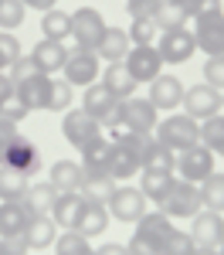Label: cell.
<instances>
[{"label": "cell", "mask_w": 224, "mask_h": 255, "mask_svg": "<svg viewBox=\"0 0 224 255\" xmlns=\"http://www.w3.org/2000/svg\"><path fill=\"white\" fill-rule=\"evenodd\" d=\"M173 232V221L163 215V211H146V215L136 221V235L129 238V245H126V252L129 255H160L163 245H166V238Z\"/></svg>", "instance_id": "6da1fadb"}, {"label": "cell", "mask_w": 224, "mask_h": 255, "mask_svg": "<svg viewBox=\"0 0 224 255\" xmlns=\"http://www.w3.org/2000/svg\"><path fill=\"white\" fill-rule=\"evenodd\" d=\"M156 139H160L166 150L183 153V150H190V146L201 143V123L190 119L187 113H173V116L156 123Z\"/></svg>", "instance_id": "7a4b0ae2"}, {"label": "cell", "mask_w": 224, "mask_h": 255, "mask_svg": "<svg viewBox=\"0 0 224 255\" xmlns=\"http://www.w3.org/2000/svg\"><path fill=\"white\" fill-rule=\"evenodd\" d=\"M194 20V41L204 55H224V10L221 7H211V10H201Z\"/></svg>", "instance_id": "3957f363"}, {"label": "cell", "mask_w": 224, "mask_h": 255, "mask_svg": "<svg viewBox=\"0 0 224 255\" xmlns=\"http://www.w3.org/2000/svg\"><path fill=\"white\" fill-rule=\"evenodd\" d=\"M201 191H197V184H190V180H173L170 184V191L163 194L160 201V211L166 218H194L197 211H201Z\"/></svg>", "instance_id": "277c9868"}, {"label": "cell", "mask_w": 224, "mask_h": 255, "mask_svg": "<svg viewBox=\"0 0 224 255\" xmlns=\"http://www.w3.org/2000/svg\"><path fill=\"white\" fill-rule=\"evenodd\" d=\"M105 208H109V218H116V221H122V225H126V221L136 225V221L146 215V194L126 180V184H116V191L109 194Z\"/></svg>", "instance_id": "5b68a950"}, {"label": "cell", "mask_w": 224, "mask_h": 255, "mask_svg": "<svg viewBox=\"0 0 224 255\" xmlns=\"http://www.w3.org/2000/svg\"><path fill=\"white\" fill-rule=\"evenodd\" d=\"M105 17H102L95 7H78L75 14H72V41H75V48L81 51H95L99 48L102 34H105Z\"/></svg>", "instance_id": "8992f818"}, {"label": "cell", "mask_w": 224, "mask_h": 255, "mask_svg": "<svg viewBox=\"0 0 224 255\" xmlns=\"http://www.w3.org/2000/svg\"><path fill=\"white\" fill-rule=\"evenodd\" d=\"M160 123V109L149 102V99H122V123L119 133H153Z\"/></svg>", "instance_id": "52a82bcc"}, {"label": "cell", "mask_w": 224, "mask_h": 255, "mask_svg": "<svg viewBox=\"0 0 224 255\" xmlns=\"http://www.w3.org/2000/svg\"><path fill=\"white\" fill-rule=\"evenodd\" d=\"M122 65H126V72L136 79V85H140V82H153L160 75L163 55L156 51V44H133V48L126 51Z\"/></svg>", "instance_id": "ba28073f"}, {"label": "cell", "mask_w": 224, "mask_h": 255, "mask_svg": "<svg viewBox=\"0 0 224 255\" xmlns=\"http://www.w3.org/2000/svg\"><path fill=\"white\" fill-rule=\"evenodd\" d=\"M183 113L190 119H197V123H204V119H211V116H218L224 109V99L218 89H211L207 82L204 85H194V89H183Z\"/></svg>", "instance_id": "9c48e42d"}, {"label": "cell", "mask_w": 224, "mask_h": 255, "mask_svg": "<svg viewBox=\"0 0 224 255\" xmlns=\"http://www.w3.org/2000/svg\"><path fill=\"white\" fill-rule=\"evenodd\" d=\"M173 174H180V180L201 184L207 174H214V153H211L204 143H197V146L177 153V160H173Z\"/></svg>", "instance_id": "30bf717a"}, {"label": "cell", "mask_w": 224, "mask_h": 255, "mask_svg": "<svg viewBox=\"0 0 224 255\" xmlns=\"http://www.w3.org/2000/svg\"><path fill=\"white\" fill-rule=\"evenodd\" d=\"M41 163H44L41 146L31 136H20L17 133L14 143H10V150H7V157H3V167H10V170H17V174H24V177H34L41 170Z\"/></svg>", "instance_id": "8fae6325"}, {"label": "cell", "mask_w": 224, "mask_h": 255, "mask_svg": "<svg viewBox=\"0 0 224 255\" xmlns=\"http://www.w3.org/2000/svg\"><path fill=\"white\" fill-rule=\"evenodd\" d=\"M102 133L99 119L88 116L85 109H65V119H61V136L68 139L75 150H81L85 143H92V139Z\"/></svg>", "instance_id": "7c38bea8"}, {"label": "cell", "mask_w": 224, "mask_h": 255, "mask_svg": "<svg viewBox=\"0 0 224 255\" xmlns=\"http://www.w3.org/2000/svg\"><path fill=\"white\" fill-rule=\"evenodd\" d=\"M190 238H194V245H201V249H218V245L224 242V218H221V211L201 208L197 215L190 218Z\"/></svg>", "instance_id": "4fadbf2b"}, {"label": "cell", "mask_w": 224, "mask_h": 255, "mask_svg": "<svg viewBox=\"0 0 224 255\" xmlns=\"http://www.w3.org/2000/svg\"><path fill=\"white\" fill-rule=\"evenodd\" d=\"M156 51L163 55V61H170V65H183V61H190V55L197 51V41H194V34H190V27L163 31Z\"/></svg>", "instance_id": "5bb4252c"}, {"label": "cell", "mask_w": 224, "mask_h": 255, "mask_svg": "<svg viewBox=\"0 0 224 255\" xmlns=\"http://www.w3.org/2000/svg\"><path fill=\"white\" fill-rule=\"evenodd\" d=\"M65 82L75 89V85H92V82L99 79V55L95 51H81V48H75V55H68V61H65Z\"/></svg>", "instance_id": "9a60e30c"}, {"label": "cell", "mask_w": 224, "mask_h": 255, "mask_svg": "<svg viewBox=\"0 0 224 255\" xmlns=\"http://www.w3.org/2000/svg\"><path fill=\"white\" fill-rule=\"evenodd\" d=\"M180 99H183V82L177 75H156L149 82V102L156 109H180Z\"/></svg>", "instance_id": "2e32d148"}, {"label": "cell", "mask_w": 224, "mask_h": 255, "mask_svg": "<svg viewBox=\"0 0 224 255\" xmlns=\"http://www.w3.org/2000/svg\"><path fill=\"white\" fill-rule=\"evenodd\" d=\"M31 58H34V65H38L44 75H55V72L65 68V61H68V48H65V41L41 38L34 44V51H31Z\"/></svg>", "instance_id": "e0dca14e"}, {"label": "cell", "mask_w": 224, "mask_h": 255, "mask_svg": "<svg viewBox=\"0 0 224 255\" xmlns=\"http://www.w3.org/2000/svg\"><path fill=\"white\" fill-rule=\"evenodd\" d=\"M31 221V211L24 201H0V238H24V228Z\"/></svg>", "instance_id": "ac0fdd59"}, {"label": "cell", "mask_w": 224, "mask_h": 255, "mask_svg": "<svg viewBox=\"0 0 224 255\" xmlns=\"http://www.w3.org/2000/svg\"><path fill=\"white\" fill-rule=\"evenodd\" d=\"M48 92H51V75H34L27 82H17L14 85V96L31 109H48Z\"/></svg>", "instance_id": "d6986e66"}, {"label": "cell", "mask_w": 224, "mask_h": 255, "mask_svg": "<svg viewBox=\"0 0 224 255\" xmlns=\"http://www.w3.org/2000/svg\"><path fill=\"white\" fill-rule=\"evenodd\" d=\"M109 153H112V139H105L99 133L92 143L81 146V170L85 174H109Z\"/></svg>", "instance_id": "ffe728a7"}, {"label": "cell", "mask_w": 224, "mask_h": 255, "mask_svg": "<svg viewBox=\"0 0 224 255\" xmlns=\"http://www.w3.org/2000/svg\"><path fill=\"white\" fill-rule=\"evenodd\" d=\"M55 238H58V225H55V218H51V215H31L27 228H24V242H27V249H48V245H55Z\"/></svg>", "instance_id": "44dd1931"}, {"label": "cell", "mask_w": 224, "mask_h": 255, "mask_svg": "<svg viewBox=\"0 0 224 255\" xmlns=\"http://www.w3.org/2000/svg\"><path fill=\"white\" fill-rule=\"evenodd\" d=\"M105 228H109V208L105 204H95V201H85L78 221H75V232L85 235V238H99Z\"/></svg>", "instance_id": "7402d4cb"}, {"label": "cell", "mask_w": 224, "mask_h": 255, "mask_svg": "<svg viewBox=\"0 0 224 255\" xmlns=\"http://www.w3.org/2000/svg\"><path fill=\"white\" fill-rule=\"evenodd\" d=\"M81 208H85V197H81L78 191H61V194L55 197L51 218H55V225H58V228H75Z\"/></svg>", "instance_id": "603a6c76"}, {"label": "cell", "mask_w": 224, "mask_h": 255, "mask_svg": "<svg viewBox=\"0 0 224 255\" xmlns=\"http://www.w3.org/2000/svg\"><path fill=\"white\" fill-rule=\"evenodd\" d=\"M119 99L112 96L102 82H92V85H85V96H81V109L88 113V116H95L99 119V126H102V119H105V113L116 106Z\"/></svg>", "instance_id": "cb8c5ba5"}, {"label": "cell", "mask_w": 224, "mask_h": 255, "mask_svg": "<svg viewBox=\"0 0 224 255\" xmlns=\"http://www.w3.org/2000/svg\"><path fill=\"white\" fill-rule=\"evenodd\" d=\"M55 197H58V191H55V184L48 180V184H27V191H24V208L31 211V215H51V208H55Z\"/></svg>", "instance_id": "d4e9b609"}, {"label": "cell", "mask_w": 224, "mask_h": 255, "mask_svg": "<svg viewBox=\"0 0 224 255\" xmlns=\"http://www.w3.org/2000/svg\"><path fill=\"white\" fill-rule=\"evenodd\" d=\"M129 48H133V41H129V34H126L122 27H105L99 48H95V55L105 58V61H122Z\"/></svg>", "instance_id": "484cf974"}, {"label": "cell", "mask_w": 224, "mask_h": 255, "mask_svg": "<svg viewBox=\"0 0 224 255\" xmlns=\"http://www.w3.org/2000/svg\"><path fill=\"white\" fill-rule=\"evenodd\" d=\"M102 85H105L116 99H129L133 92H136V79L126 72L122 61H109V68H105V75H102Z\"/></svg>", "instance_id": "4316f807"}, {"label": "cell", "mask_w": 224, "mask_h": 255, "mask_svg": "<svg viewBox=\"0 0 224 255\" xmlns=\"http://www.w3.org/2000/svg\"><path fill=\"white\" fill-rule=\"evenodd\" d=\"M112 191H116V180H112L109 174H85V170H81L78 194L85 197V201H95V204H105Z\"/></svg>", "instance_id": "83f0119b"}, {"label": "cell", "mask_w": 224, "mask_h": 255, "mask_svg": "<svg viewBox=\"0 0 224 255\" xmlns=\"http://www.w3.org/2000/svg\"><path fill=\"white\" fill-rule=\"evenodd\" d=\"M177 180L173 170H143V180H140V191L146 194V201H153V204H160L163 194L170 191V184Z\"/></svg>", "instance_id": "f1b7e54d"}, {"label": "cell", "mask_w": 224, "mask_h": 255, "mask_svg": "<svg viewBox=\"0 0 224 255\" xmlns=\"http://www.w3.org/2000/svg\"><path fill=\"white\" fill-rule=\"evenodd\" d=\"M41 34L48 41H68L72 38V14H65V10H44L41 14Z\"/></svg>", "instance_id": "f546056e"}, {"label": "cell", "mask_w": 224, "mask_h": 255, "mask_svg": "<svg viewBox=\"0 0 224 255\" xmlns=\"http://www.w3.org/2000/svg\"><path fill=\"white\" fill-rule=\"evenodd\" d=\"M51 184H55V191H78L81 184V163H72V160H58V163H51V177H48Z\"/></svg>", "instance_id": "4dcf8cb0"}, {"label": "cell", "mask_w": 224, "mask_h": 255, "mask_svg": "<svg viewBox=\"0 0 224 255\" xmlns=\"http://www.w3.org/2000/svg\"><path fill=\"white\" fill-rule=\"evenodd\" d=\"M197 191H201V204L204 208H211V211H224V174H207L197 184Z\"/></svg>", "instance_id": "1f68e13d"}, {"label": "cell", "mask_w": 224, "mask_h": 255, "mask_svg": "<svg viewBox=\"0 0 224 255\" xmlns=\"http://www.w3.org/2000/svg\"><path fill=\"white\" fill-rule=\"evenodd\" d=\"M173 160H177L173 150H166L156 136H149L146 153H143V170H173Z\"/></svg>", "instance_id": "d6a6232c"}, {"label": "cell", "mask_w": 224, "mask_h": 255, "mask_svg": "<svg viewBox=\"0 0 224 255\" xmlns=\"http://www.w3.org/2000/svg\"><path fill=\"white\" fill-rule=\"evenodd\" d=\"M55 255H95V249L88 245V238L78 235L75 228H65L55 238Z\"/></svg>", "instance_id": "836d02e7"}, {"label": "cell", "mask_w": 224, "mask_h": 255, "mask_svg": "<svg viewBox=\"0 0 224 255\" xmlns=\"http://www.w3.org/2000/svg\"><path fill=\"white\" fill-rule=\"evenodd\" d=\"M201 143L211 150V153H221L224 157V116L221 113L201 123Z\"/></svg>", "instance_id": "e575fe53"}, {"label": "cell", "mask_w": 224, "mask_h": 255, "mask_svg": "<svg viewBox=\"0 0 224 255\" xmlns=\"http://www.w3.org/2000/svg\"><path fill=\"white\" fill-rule=\"evenodd\" d=\"M27 191V177L0 163V201H20Z\"/></svg>", "instance_id": "d590c367"}, {"label": "cell", "mask_w": 224, "mask_h": 255, "mask_svg": "<svg viewBox=\"0 0 224 255\" xmlns=\"http://www.w3.org/2000/svg\"><path fill=\"white\" fill-rule=\"evenodd\" d=\"M24 14H27L24 0H0V27H3V31L20 27V24H24Z\"/></svg>", "instance_id": "8d00e7d4"}, {"label": "cell", "mask_w": 224, "mask_h": 255, "mask_svg": "<svg viewBox=\"0 0 224 255\" xmlns=\"http://www.w3.org/2000/svg\"><path fill=\"white\" fill-rule=\"evenodd\" d=\"M72 109V85L68 82L51 79V92H48V113H65Z\"/></svg>", "instance_id": "74e56055"}, {"label": "cell", "mask_w": 224, "mask_h": 255, "mask_svg": "<svg viewBox=\"0 0 224 255\" xmlns=\"http://www.w3.org/2000/svg\"><path fill=\"white\" fill-rule=\"evenodd\" d=\"M187 20H190V17H183L173 3H160V10H156L153 24H156L160 31H177V27H187Z\"/></svg>", "instance_id": "f35d334b"}, {"label": "cell", "mask_w": 224, "mask_h": 255, "mask_svg": "<svg viewBox=\"0 0 224 255\" xmlns=\"http://www.w3.org/2000/svg\"><path fill=\"white\" fill-rule=\"evenodd\" d=\"M194 249H197V245H194L190 232H180V228H173L160 255H194Z\"/></svg>", "instance_id": "ab89813d"}, {"label": "cell", "mask_w": 224, "mask_h": 255, "mask_svg": "<svg viewBox=\"0 0 224 255\" xmlns=\"http://www.w3.org/2000/svg\"><path fill=\"white\" fill-rule=\"evenodd\" d=\"M204 82L211 89L224 92V55H207V61H204Z\"/></svg>", "instance_id": "60d3db41"}, {"label": "cell", "mask_w": 224, "mask_h": 255, "mask_svg": "<svg viewBox=\"0 0 224 255\" xmlns=\"http://www.w3.org/2000/svg\"><path fill=\"white\" fill-rule=\"evenodd\" d=\"M20 58V41L10 31H0V72H7Z\"/></svg>", "instance_id": "b9f144b4"}, {"label": "cell", "mask_w": 224, "mask_h": 255, "mask_svg": "<svg viewBox=\"0 0 224 255\" xmlns=\"http://www.w3.org/2000/svg\"><path fill=\"white\" fill-rule=\"evenodd\" d=\"M7 72H10V82H14V85H17V82L34 79V75H44V72H41L38 65H34V58H31V55H20V58L14 61V65H10Z\"/></svg>", "instance_id": "7bdbcfd3"}, {"label": "cell", "mask_w": 224, "mask_h": 255, "mask_svg": "<svg viewBox=\"0 0 224 255\" xmlns=\"http://www.w3.org/2000/svg\"><path fill=\"white\" fill-rule=\"evenodd\" d=\"M156 10H160L156 0H126V14L133 20H153Z\"/></svg>", "instance_id": "ee69618b"}, {"label": "cell", "mask_w": 224, "mask_h": 255, "mask_svg": "<svg viewBox=\"0 0 224 255\" xmlns=\"http://www.w3.org/2000/svg\"><path fill=\"white\" fill-rule=\"evenodd\" d=\"M156 24L153 20H133V27H129V41L133 44H153L156 41Z\"/></svg>", "instance_id": "f6af8a7d"}, {"label": "cell", "mask_w": 224, "mask_h": 255, "mask_svg": "<svg viewBox=\"0 0 224 255\" xmlns=\"http://www.w3.org/2000/svg\"><path fill=\"white\" fill-rule=\"evenodd\" d=\"M180 10L183 17H197L201 10H211V7H221V0H166Z\"/></svg>", "instance_id": "bcb514c9"}, {"label": "cell", "mask_w": 224, "mask_h": 255, "mask_svg": "<svg viewBox=\"0 0 224 255\" xmlns=\"http://www.w3.org/2000/svg\"><path fill=\"white\" fill-rule=\"evenodd\" d=\"M14 136H17V123H10V119L0 116V163H3V157H7V150H10Z\"/></svg>", "instance_id": "7dc6e473"}, {"label": "cell", "mask_w": 224, "mask_h": 255, "mask_svg": "<svg viewBox=\"0 0 224 255\" xmlns=\"http://www.w3.org/2000/svg\"><path fill=\"white\" fill-rule=\"evenodd\" d=\"M0 116H3V119H10V123H20V119L27 116V106H24V102H20L17 96H10L7 102H3V106H0Z\"/></svg>", "instance_id": "c3c4849f"}, {"label": "cell", "mask_w": 224, "mask_h": 255, "mask_svg": "<svg viewBox=\"0 0 224 255\" xmlns=\"http://www.w3.org/2000/svg\"><path fill=\"white\" fill-rule=\"evenodd\" d=\"M0 255H27L24 238H0Z\"/></svg>", "instance_id": "681fc988"}, {"label": "cell", "mask_w": 224, "mask_h": 255, "mask_svg": "<svg viewBox=\"0 0 224 255\" xmlns=\"http://www.w3.org/2000/svg\"><path fill=\"white\" fill-rule=\"evenodd\" d=\"M10 96H14V82H10V75H7V72H0V106H3Z\"/></svg>", "instance_id": "f907efd6"}, {"label": "cell", "mask_w": 224, "mask_h": 255, "mask_svg": "<svg viewBox=\"0 0 224 255\" xmlns=\"http://www.w3.org/2000/svg\"><path fill=\"white\" fill-rule=\"evenodd\" d=\"M95 255H129V252H126V245H122V242H109V245H99Z\"/></svg>", "instance_id": "816d5d0a"}, {"label": "cell", "mask_w": 224, "mask_h": 255, "mask_svg": "<svg viewBox=\"0 0 224 255\" xmlns=\"http://www.w3.org/2000/svg\"><path fill=\"white\" fill-rule=\"evenodd\" d=\"M55 3H58V0H24V7H34V10H41V14H44V10H51Z\"/></svg>", "instance_id": "f5cc1de1"}, {"label": "cell", "mask_w": 224, "mask_h": 255, "mask_svg": "<svg viewBox=\"0 0 224 255\" xmlns=\"http://www.w3.org/2000/svg\"><path fill=\"white\" fill-rule=\"evenodd\" d=\"M194 255H218V249H201V245H197V249H194Z\"/></svg>", "instance_id": "db71d44e"}, {"label": "cell", "mask_w": 224, "mask_h": 255, "mask_svg": "<svg viewBox=\"0 0 224 255\" xmlns=\"http://www.w3.org/2000/svg\"><path fill=\"white\" fill-rule=\"evenodd\" d=\"M218 255H224V242H221V245H218Z\"/></svg>", "instance_id": "11a10c76"}, {"label": "cell", "mask_w": 224, "mask_h": 255, "mask_svg": "<svg viewBox=\"0 0 224 255\" xmlns=\"http://www.w3.org/2000/svg\"><path fill=\"white\" fill-rule=\"evenodd\" d=\"M156 3H166V0H156Z\"/></svg>", "instance_id": "9f6ffc18"}, {"label": "cell", "mask_w": 224, "mask_h": 255, "mask_svg": "<svg viewBox=\"0 0 224 255\" xmlns=\"http://www.w3.org/2000/svg\"><path fill=\"white\" fill-rule=\"evenodd\" d=\"M221 99H224V92H221Z\"/></svg>", "instance_id": "6f0895ef"}]
</instances>
